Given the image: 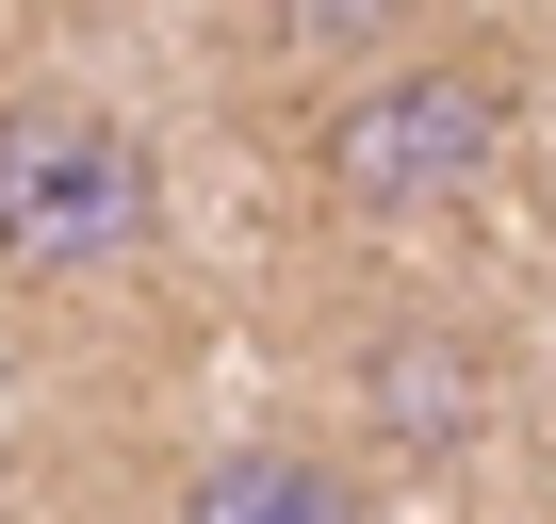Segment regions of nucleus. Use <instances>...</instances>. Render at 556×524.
I'll return each mask as SVG.
<instances>
[{
    "label": "nucleus",
    "instance_id": "nucleus-1",
    "mask_svg": "<svg viewBox=\"0 0 556 524\" xmlns=\"http://www.w3.org/2000/svg\"><path fill=\"white\" fill-rule=\"evenodd\" d=\"M507 164V66L491 50H393L344 99H312V180L361 229H426Z\"/></svg>",
    "mask_w": 556,
    "mask_h": 524
},
{
    "label": "nucleus",
    "instance_id": "nucleus-3",
    "mask_svg": "<svg viewBox=\"0 0 556 524\" xmlns=\"http://www.w3.org/2000/svg\"><path fill=\"white\" fill-rule=\"evenodd\" d=\"M361 426H377L393 459L491 442V345H475V328H377V345H361Z\"/></svg>",
    "mask_w": 556,
    "mask_h": 524
},
{
    "label": "nucleus",
    "instance_id": "nucleus-2",
    "mask_svg": "<svg viewBox=\"0 0 556 524\" xmlns=\"http://www.w3.org/2000/svg\"><path fill=\"white\" fill-rule=\"evenodd\" d=\"M148 246H164V180H148L131 115L17 83L0 99V262L17 279H115Z\"/></svg>",
    "mask_w": 556,
    "mask_h": 524
},
{
    "label": "nucleus",
    "instance_id": "nucleus-4",
    "mask_svg": "<svg viewBox=\"0 0 556 524\" xmlns=\"http://www.w3.org/2000/svg\"><path fill=\"white\" fill-rule=\"evenodd\" d=\"M164 524H377V491L344 442H213Z\"/></svg>",
    "mask_w": 556,
    "mask_h": 524
},
{
    "label": "nucleus",
    "instance_id": "nucleus-5",
    "mask_svg": "<svg viewBox=\"0 0 556 524\" xmlns=\"http://www.w3.org/2000/svg\"><path fill=\"white\" fill-rule=\"evenodd\" d=\"M245 17H262L278 83H312V99H344V83L393 66V50H426V0H245Z\"/></svg>",
    "mask_w": 556,
    "mask_h": 524
}]
</instances>
